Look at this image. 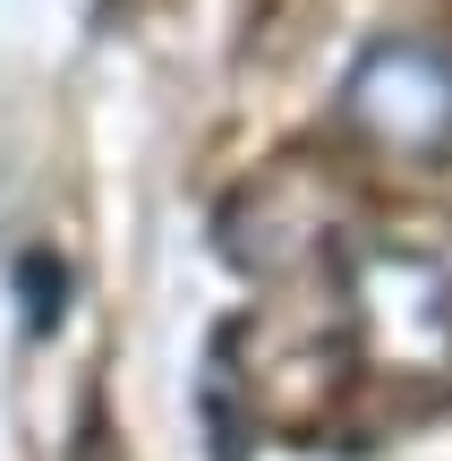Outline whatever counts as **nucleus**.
<instances>
[{
	"mask_svg": "<svg viewBox=\"0 0 452 461\" xmlns=\"http://www.w3.org/2000/svg\"><path fill=\"white\" fill-rule=\"evenodd\" d=\"M333 308L350 367L402 411L452 393V265L410 240H359L333 265Z\"/></svg>",
	"mask_w": 452,
	"mask_h": 461,
	"instance_id": "nucleus-1",
	"label": "nucleus"
},
{
	"mask_svg": "<svg viewBox=\"0 0 452 461\" xmlns=\"http://www.w3.org/2000/svg\"><path fill=\"white\" fill-rule=\"evenodd\" d=\"M341 129L385 163H444L452 154V43L444 34H385L341 77Z\"/></svg>",
	"mask_w": 452,
	"mask_h": 461,
	"instance_id": "nucleus-2",
	"label": "nucleus"
}]
</instances>
